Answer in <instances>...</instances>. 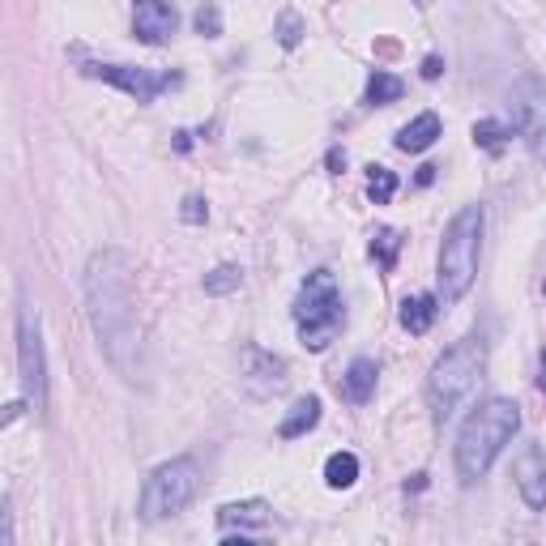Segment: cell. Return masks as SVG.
<instances>
[{"instance_id": "9a60e30c", "label": "cell", "mask_w": 546, "mask_h": 546, "mask_svg": "<svg viewBox=\"0 0 546 546\" xmlns=\"http://www.w3.org/2000/svg\"><path fill=\"white\" fill-rule=\"evenodd\" d=\"M320 423V397H299L295 406H291V414L282 419V427H278V436L282 440H299V436H308V431Z\"/></svg>"}, {"instance_id": "603a6c76", "label": "cell", "mask_w": 546, "mask_h": 546, "mask_svg": "<svg viewBox=\"0 0 546 546\" xmlns=\"http://www.w3.org/2000/svg\"><path fill=\"white\" fill-rule=\"evenodd\" d=\"M397 252H401V235H397V231H376L372 256L380 261V269H393V265H397Z\"/></svg>"}, {"instance_id": "2e32d148", "label": "cell", "mask_w": 546, "mask_h": 546, "mask_svg": "<svg viewBox=\"0 0 546 546\" xmlns=\"http://www.w3.org/2000/svg\"><path fill=\"white\" fill-rule=\"evenodd\" d=\"M376 363L372 359H355L346 367V376H342V393L355 401V406H363V401H372V393H376Z\"/></svg>"}, {"instance_id": "d6986e66", "label": "cell", "mask_w": 546, "mask_h": 546, "mask_svg": "<svg viewBox=\"0 0 546 546\" xmlns=\"http://www.w3.org/2000/svg\"><path fill=\"white\" fill-rule=\"evenodd\" d=\"M401 94H406V86H401V77H393V73H384V69H376L372 73V82H367V107H389V103H397Z\"/></svg>"}, {"instance_id": "4316f807", "label": "cell", "mask_w": 546, "mask_h": 546, "mask_svg": "<svg viewBox=\"0 0 546 546\" xmlns=\"http://www.w3.org/2000/svg\"><path fill=\"white\" fill-rule=\"evenodd\" d=\"M440 73H444V60H440V56H427V60H423V77H427V82H436Z\"/></svg>"}, {"instance_id": "44dd1931", "label": "cell", "mask_w": 546, "mask_h": 546, "mask_svg": "<svg viewBox=\"0 0 546 546\" xmlns=\"http://www.w3.org/2000/svg\"><path fill=\"white\" fill-rule=\"evenodd\" d=\"M367 197L372 205H389L397 197V175L389 167H367Z\"/></svg>"}, {"instance_id": "ffe728a7", "label": "cell", "mask_w": 546, "mask_h": 546, "mask_svg": "<svg viewBox=\"0 0 546 546\" xmlns=\"http://www.w3.org/2000/svg\"><path fill=\"white\" fill-rule=\"evenodd\" d=\"M508 137H512V128H504L500 120H478L474 124V146L487 150V154H504L508 150Z\"/></svg>"}, {"instance_id": "4fadbf2b", "label": "cell", "mask_w": 546, "mask_h": 546, "mask_svg": "<svg viewBox=\"0 0 546 546\" xmlns=\"http://www.w3.org/2000/svg\"><path fill=\"white\" fill-rule=\"evenodd\" d=\"M436 137H440V116H436V111H423V116H414L397 133V150L401 154H423V150L436 146Z\"/></svg>"}, {"instance_id": "6da1fadb", "label": "cell", "mask_w": 546, "mask_h": 546, "mask_svg": "<svg viewBox=\"0 0 546 546\" xmlns=\"http://www.w3.org/2000/svg\"><path fill=\"white\" fill-rule=\"evenodd\" d=\"M86 303L90 325L99 337L103 355L124 380H137V291H133V265L120 248H103L86 265Z\"/></svg>"}, {"instance_id": "7c38bea8", "label": "cell", "mask_w": 546, "mask_h": 546, "mask_svg": "<svg viewBox=\"0 0 546 546\" xmlns=\"http://www.w3.org/2000/svg\"><path fill=\"white\" fill-rule=\"evenodd\" d=\"M244 384L256 397H269L286 384V359L269 355L261 346H244Z\"/></svg>"}, {"instance_id": "9c48e42d", "label": "cell", "mask_w": 546, "mask_h": 546, "mask_svg": "<svg viewBox=\"0 0 546 546\" xmlns=\"http://www.w3.org/2000/svg\"><path fill=\"white\" fill-rule=\"evenodd\" d=\"M86 77H99V82L124 90L137 103H154L158 90L180 86V73H150V69H133V64H86Z\"/></svg>"}, {"instance_id": "83f0119b", "label": "cell", "mask_w": 546, "mask_h": 546, "mask_svg": "<svg viewBox=\"0 0 546 546\" xmlns=\"http://www.w3.org/2000/svg\"><path fill=\"white\" fill-rule=\"evenodd\" d=\"M18 414H22V401H9V406H5V427L18 419Z\"/></svg>"}, {"instance_id": "5bb4252c", "label": "cell", "mask_w": 546, "mask_h": 546, "mask_svg": "<svg viewBox=\"0 0 546 546\" xmlns=\"http://www.w3.org/2000/svg\"><path fill=\"white\" fill-rule=\"evenodd\" d=\"M269 504L265 500H239V504H222L218 508V525L222 529H261L265 521H269Z\"/></svg>"}, {"instance_id": "1f68e13d", "label": "cell", "mask_w": 546, "mask_h": 546, "mask_svg": "<svg viewBox=\"0 0 546 546\" xmlns=\"http://www.w3.org/2000/svg\"><path fill=\"white\" fill-rule=\"evenodd\" d=\"M414 5H419V9H427V5H431V0H414Z\"/></svg>"}, {"instance_id": "cb8c5ba5", "label": "cell", "mask_w": 546, "mask_h": 546, "mask_svg": "<svg viewBox=\"0 0 546 546\" xmlns=\"http://www.w3.org/2000/svg\"><path fill=\"white\" fill-rule=\"evenodd\" d=\"M299 39H303L299 13H295V9H282V13H278V43H282V47H299Z\"/></svg>"}, {"instance_id": "7a4b0ae2", "label": "cell", "mask_w": 546, "mask_h": 546, "mask_svg": "<svg viewBox=\"0 0 546 546\" xmlns=\"http://www.w3.org/2000/svg\"><path fill=\"white\" fill-rule=\"evenodd\" d=\"M487 376V337L483 333H465L461 342H453L436 359L427 376V406L431 419L448 423L457 419V410H465L478 393V384Z\"/></svg>"}, {"instance_id": "f546056e", "label": "cell", "mask_w": 546, "mask_h": 546, "mask_svg": "<svg viewBox=\"0 0 546 546\" xmlns=\"http://www.w3.org/2000/svg\"><path fill=\"white\" fill-rule=\"evenodd\" d=\"M436 171H440V167H423V171H419V184H431V180H436Z\"/></svg>"}, {"instance_id": "ac0fdd59", "label": "cell", "mask_w": 546, "mask_h": 546, "mask_svg": "<svg viewBox=\"0 0 546 546\" xmlns=\"http://www.w3.org/2000/svg\"><path fill=\"white\" fill-rule=\"evenodd\" d=\"M325 483L333 491H346V487H355L359 483V457L355 453H333L325 461Z\"/></svg>"}, {"instance_id": "3957f363", "label": "cell", "mask_w": 546, "mask_h": 546, "mask_svg": "<svg viewBox=\"0 0 546 546\" xmlns=\"http://www.w3.org/2000/svg\"><path fill=\"white\" fill-rule=\"evenodd\" d=\"M517 431H521V406L517 401H508V397L483 401V406H478L457 431V474H461V483H478V478L495 465V457L512 444Z\"/></svg>"}, {"instance_id": "277c9868", "label": "cell", "mask_w": 546, "mask_h": 546, "mask_svg": "<svg viewBox=\"0 0 546 546\" xmlns=\"http://www.w3.org/2000/svg\"><path fill=\"white\" fill-rule=\"evenodd\" d=\"M478 252H483V205H461L453 222L444 227L440 265H436L444 303H457L461 295H470V286L478 278Z\"/></svg>"}, {"instance_id": "7402d4cb", "label": "cell", "mask_w": 546, "mask_h": 546, "mask_svg": "<svg viewBox=\"0 0 546 546\" xmlns=\"http://www.w3.org/2000/svg\"><path fill=\"white\" fill-rule=\"evenodd\" d=\"M239 286H244V269L239 265H218L205 273V295H231Z\"/></svg>"}, {"instance_id": "52a82bcc", "label": "cell", "mask_w": 546, "mask_h": 546, "mask_svg": "<svg viewBox=\"0 0 546 546\" xmlns=\"http://www.w3.org/2000/svg\"><path fill=\"white\" fill-rule=\"evenodd\" d=\"M18 372H22V397L35 414H47V359H43V333L39 312L22 303L18 308Z\"/></svg>"}, {"instance_id": "ba28073f", "label": "cell", "mask_w": 546, "mask_h": 546, "mask_svg": "<svg viewBox=\"0 0 546 546\" xmlns=\"http://www.w3.org/2000/svg\"><path fill=\"white\" fill-rule=\"evenodd\" d=\"M512 128L525 137L538 163H546V82H521L512 90Z\"/></svg>"}, {"instance_id": "30bf717a", "label": "cell", "mask_w": 546, "mask_h": 546, "mask_svg": "<svg viewBox=\"0 0 546 546\" xmlns=\"http://www.w3.org/2000/svg\"><path fill=\"white\" fill-rule=\"evenodd\" d=\"M175 26H180V13H175L171 0H133V35L141 43H167L175 35Z\"/></svg>"}, {"instance_id": "8fae6325", "label": "cell", "mask_w": 546, "mask_h": 546, "mask_svg": "<svg viewBox=\"0 0 546 546\" xmlns=\"http://www.w3.org/2000/svg\"><path fill=\"white\" fill-rule=\"evenodd\" d=\"M512 478H517V491H521L525 508L542 512L546 508V453H542V444L521 448L517 461H512Z\"/></svg>"}, {"instance_id": "4dcf8cb0", "label": "cell", "mask_w": 546, "mask_h": 546, "mask_svg": "<svg viewBox=\"0 0 546 546\" xmlns=\"http://www.w3.org/2000/svg\"><path fill=\"white\" fill-rule=\"evenodd\" d=\"M538 384H542V393H546V350H542V380Z\"/></svg>"}, {"instance_id": "f1b7e54d", "label": "cell", "mask_w": 546, "mask_h": 546, "mask_svg": "<svg viewBox=\"0 0 546 546\" xmlns=\"http://www.w3.org/2000/svg\"><path fill=\"white\" fill-rule=\"evenodd\" d=\"M329 167L342 171V167H346V154H342V150H329Z\"/></svg>"}, {"instance_id": "484cf974", "label": "cell", "mask_w": 546, "mask_h": 546, "mask_svg": "<svg viewBox=\"0 0 546 546\" xmlns=\"http://www.w3.org/2000/svg\"><path fill=\"white\" fill-rule=\"evenodd\" d=\"M180 218L188 222V227H201V222L210 218V205H205V197H184V205H180Z\"/></svg>"}, {"instance_id": "e0dca14e", "label": "cell", "mask_w": 546, "mask_h": 546, "mask_svg": "<svg viewBox=\"0 0 546 546\" xmlns=\"http://www.w3.org/2000/svg\"><path fill=\"white\" fill-rule=\"evenodd\" d=\"M440 316V299L436 295H414L401 303V325H406L410 333H427L431 325H436Z\"/></svg>"}, {"instance_id": "d4e9b609", "label": "cell", "mask_w": 546, "mask_h": 546, "mask_svg": "<svg viewBox=\"0 0 546 546\" xmlns=\"http://www.w3.org/2000/svg\"><path fill=\"white\" fill-rule=\"evenodd\" d=\"M192 26H197L201 39H218V35H222V13H218V5H201L197 18H192Z\"/></svg>"}, {"instance_id": "5b68a950", "label": "cell", "mask_w": 546, "mask_h": 546, "mask_svg": "<svg viewBox=\"0 0 546 546\" xmlns=\"http://www.w3.org/2000/svg\"><path fill=\"white\" fill-rule=\"evenodd\" d=\"M346 325V303L337 291L333 269H312L295 295V329L308 350H325Z\"/></svg>"}, {"instance_id": "8992f818", "label": "cell", "mask_w": 546, "mask_h": 546, "mask_svg": "<svg viewBox=\"0 0 546 546\" xmlns=\"http://www.w3.org/2000/svg\"><path fill=\"white\" fill-rule=\"evenodd\" d=\"M201 491V465L192 457H171L163 461L158 470L146 478L141 487V500H137V517L141 521H167L175 512H184Z\"/></svg>"}]
</instances>
